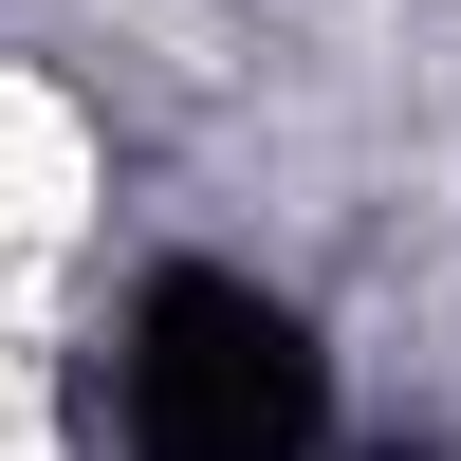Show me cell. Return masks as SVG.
<instances>
[{
    "mask_svg": "<svg viewBox=\"0 0 461 461\" xmlns=\"http://www.w3.org/2000/svg\"><path fill=\"white\" fill-rule=\"evenodd\" d=\"M130 461H314L332 443V351L221 258H167L130 295V351H111Z\"/></svg>",
    "mask_w": 461,
    "mask_h": 461,
    "instance_id": "6da1fadb",
    "label": "cell"
}]
</instances>
